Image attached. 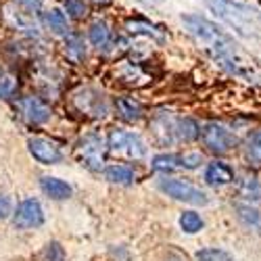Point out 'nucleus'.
<instances>
[{
  "mask_svg": "<svg viewBox=\"0 0 261 261\" xmlns=\"http://www.w3.org/2000/svg\"><path fill=\"white\" fill-rule=\"evenodd\" d=\"M173 132H176V136L184 142H192V140H197L201 136V127L199 123L190 119V117H184V119H178L176 125H173Z\"/></svg>",
  "mask_w": 261,
  "mask_h": 261,
  "instance_id": "obj_17",
  "label": "nucleus"
},
{
  "mask_svg": "<svg viewBox=\"0 0 261 261\" xmlns=\"http://www.w3.org/2000/svg\"><path fill=\"white\" fill-rule=\"evenodd\" d=\"M15 5L19 7V11L34 17V15H40L42 7H44V0H15Z\"/></svg>",
  "mask_w": 261,
  "mask_h": 261,
  "instance_id": "obj_27",
  "label": "nucleus"
},
{
  "mask_svg": "<svg viewBox=\"0 0 261 261\" xmlns=\"http://www.w3.org/2000/svg\"><path fill=\"white\" fill-rule=\"evenodd\" d=\"M13 213V207H11V199L0 194V220H7V217Z\"/></svg>",
  "mask_w": 261,
  "mask_h": 261,
  "instance_id": "obj_29",
  "label": "nucleus"
},
{
  "mask_svg": "<svg viewBox=\"0 0 261 261\" xmlns=\"http://www.w3.org/2000/svg\"><path fill=\"white\" fill-rule=\"evenodd\" d=\"M86 40L88 44L96 50H107L113 42V32L109 28V23L105 19H96L88 25V32H86Z\"/></svg>",
  "mask_w": 261,
  "mask_h": 261,
  "instance_id": "obj_11",
  "label": "nucleus"
},
{
  "mask_svg": "<svg viewBox=\"0 0 261 261\" xmlns=\"http://www.w3.org/2000/svg\"><path fill=\"white\" fill-rule=\"evenodd\" d=\"M40 261H67V257L59 243H48L40 253Z\"/></svg>",
  "mask_w": 261,
  "mask_h": 261,
  "instance_id": "obj_23",
  "label": "nucleus"
},
{
  "mask_svg": "<svg viewBox=\"0 0 261 261\" xmlns=\"http://www.w3.org/2000/svg\"><path fill=\"white\" fill-rule=\"evenodd\" d=\"M203 3L224 25L234 30L238 36L251 38L261 30V11L251 5L238 3V0H203Z\"/></svg>",
  "mask_w": 261,
  "mask_h": 261,
  "instance_id": "obj_2",
  "label": "nucleus"
},
{
  "mask_svg": "<svg viewBox=\"0 0 261 261\" xmlns=\"http://www.w3.org/2000/svg\"><path fill=\"white\" fill-rule=\"evenodd\" d=\"M245 157L255 169L261 167V129H255L253 134H249L245 142Z\"/></svg>",
  "mask_w": 261,
  "mask_h": 261,
  "instance_id": "obj_16",
  "label": "nucleus"
},
{
  "mask_svg": "<svg viewBox=\"0 0 261 261\" xmlns=\"http://www.w3.org/2000/svg\"><path fill=\"white\" fill-rule=\"evenodd\" d=\"M234 180V171L230 165L222 163V161H211L205 167V182L211 186H226Z\"/></svg>",
  "mask_w": 261,
  "mask_h": 261,
  "instance_id": "obj_13",
  "label": "nucleus"
},
{
  "mask_svg": "<svg viewBox=\"0 0 261 261\" xmlns=\"http://www.w3.org/2000/svg\"><path fill=\"white\" fill-rule=\"evenodd\" d=\"M80 157L88 169L100 171L105 167V142L100 140V136L96 134L86 136L80 144Z\"/></svg>",
  "mask_w": 261,
  "mask_h": 261,
  "instance_id": "obj_6",
  "label": "nucleus"
},
{
  "mask_svg": "<svg viewBox=\"0 0 261 261\" xmlns=\"http://www.w3.org/2000/svg\"><path fill=\"white\" fill-rule=\"evenodd\" d=\"M180 228L186 234H197L203 230V217L197 211H184L180 215Z\"/></svg>",
  "mask_w": 261,
  "mask_h": 261,
  "instance_id": "obj_22",
  "label": "nucleus"
},
{
  "mask_svg": "<svg viewBox=\"0 0 261 261\" xmlns=\"http://www.w3.org/2000/svg\"><path fill=\"white\" fill-rule=\"evenodd\" d=\"M13 224L17 228H38L44 224V211H42V205L36 199H25L23 203H19L15 215H13Z\"/></svg>",
  "mask_w": 261,
  "mask_h": 261,
  "instance_id": "obj_7",
  "label": "nucleus"
},
{
  "mask_svg": "<svg viewBox=\"0 0 261 261\" xmlns=\"http://www.w3.org/2000/svg\"><path fill=\"white\" fill-rule=\"evenodd\" d=\"M105 178L113 184H132L134 182V171L125 165H109L105 169Z\"/></svg>",
  "mask_w": 261,
  "mask_h": 261,
  "instance_id": "obj_21",
  "label": "nucleus"
},
{
  "mask_svg": "<svg viewBox=\"0 0 261 261\" xmlns=\"http://www.w3.org/2000/svg\"><path fill=\"white\" fill-rule=\"evenodd\" d=\"M19 107V111L21 115H23V119L32 125H42V123H46L53 115V109L42 100L38 96H25V98H21L17 102Z\"/></svg>",
  "mask_w": 261,
  "mask_h": 261,
  "instance_id": "obj_8",
  "label": "nucleus"
},
{
  "mask_svg": "<svg viewBox=\"0 0 261 261\" xmlns=\"http://www.w3.org/2000/svg\"><path fill=\"white\" fill-rule=\"evenodd\" d=\"M178 167V159L176 155H157L153 159V169L155 171H163V173H169Z\"/></svg>",
  "mask_w": 261,
  "mask_h": 261,
  "instance_id": "obj_24",
  "label": "nucleus"
},
{
  "mask_svg": "<svg viewBox=\"0 0 261 261\" xmlns=\"http://www.w3.org/2000/svg\"><path fill=\"white\" fill-rule=\"evenodd\" d=\"M234 211H236V217L241 220V224H245L251 230L261 232V211H257L251 205H236Z\"/></svg>",
  "mask_w": 261,
  "mask_h": 261,
  "instance_id": "obj_19",
  "label": "nucleus"
},
{
  "mask_svg": "<svg viewBox=\"0 0 261 261\" xmlns=\"http://www.w3.org/2000/svg\"><path fill=\"white\" fill-rule=\"evenodd\" d=\"M115 107L123 121H138L142 117V105L136 102L134 98H117Z\"/></svg>",
  "mask_w": 261,
  "mask_h": 261,
  "instance_id": "obj_18",
  "label": "nucleus"
},
{
  "mask_svg": "<svg viewBox=\"0 0 261 261\" xmlns=\"http://www.w3.org/2000/svg\"><path fill=\"white\" fill-rule=\"evenodd\" d=\"M61 9L71 21H84L90 13L88 0H61Z\"/></svg>",
  "mask_w": 261,
  "mask_h": 261,
  "instance_id": "obj_20",
  "label": "nucleus"
},
{
  "mask_svg": "<svg viewBox=\"0 0 261 261\" xmlns=\"http://www.w3.org/2000/svg\"><path fill=\"white\" fill-rule=\"evenodd\" d=\"M40 186L55 201H63V199H69L71 197V186L67 182L59 180V178H42Z\"/></svg>",
  "mask_w": 261,
  "mask_h": 261,
  "instance_id": "obj_15",
  "label": "nucleus"
},
{
  "mask_svg": "<svg viewBox=\"0 0 261 261\" xmlns=\"http://www.w3.org/2000/svg\"><path fill=\"white\" fill-rule=\"evenodd\" d=\"M243 192H247V194L253 192V199H259V190H257V182H255V178H247V180L243 182Z\"/></svg>",
  "mask_w": 261,
  "mask_h": 261,
  "instance_id": "obj_30",
  "label": "nucleus"
},
{
  "mask_svg": "<svg viewBox=\"0 0 261 261\" xmlns=\"http://www.w3.org/2000/svg\"><path fill=\"white\" fill-rule=\"evenodd\" d=\"M182 25L186 28V32L199 42V44H203L215 59L220 61H226L230 63L236 55V44L234 40L222 30L217 28L213 21H209L207 17H201V15H182Z\"/></svg>",
  "mask_w": 261,
  "mask_h": 261,
  "instance_id": "obj_1",
  "label": "nucleus"
},
{
  "mask_svg": "<svg viewBox=\"0 0 261 261\" xmlns=\"http://www.w3.org/2000/svg\"><path fill=\"white\" fill-rule=\"evenodd\" d=\"M88 3H92V5H109L111 0H88Z\"/></svg>",
  "mask_w": 261,
  "mask_h": 261,
  "instance_id": "obj_32",
  "label": "nucleus"
},
{
  "mask_svg": "<svg viewBox=\"0 0 261 261\" xmlns=\"http://www.w3.org/2000/svg\"><path fill=\"white\" fill-rule=\"evenodd\" d=\"M63 53L71 63H82L86 59V53H88V46H86V40L82 34L77 32H67L63 36Z\"/></svg>",
  "mask_w": 261,
  "mask_h": 261,
  "instance_id": "obj_12",
  "label": "nucleus"
},
{
  "mask_svg": "<svg viewBox=\"0 0 261 261\" xmlns=\"http://www.w3.org/2000/svg\"><path fill=\"white\" fill-rule=\"evenodd\" d=\"M107 146L115 150V153L127 155L132 159H142L146 148L144 142L140 140V136H136L134 132H125V129H113L107 138Z\"/></svg>",
  "mask_w": 261,
  "mask_h": 261,
  "instance_id": "obj_4",
  "label": "nucleus"
},
{
  "mask_svg": "<svg viewBox=\"0 0 261 261\" xmlns=\"http://www.w3.org/2000/svg\"><path fill=\"white\" fill-rule=\"evenodd\" d=\"M159 188H161V192H165L167 197L176 199V201H184V203H190V205H207L209 203V197L201 188L192 186L190 182L178 180V178H165V180H161Z\"/></svg>",
  "mask_w": 261,
  "mask_h": 261,
  "instance_id": "obj_3",
  "label": "nucleus"
},
{
  "mask_svg": "<svg viewBox=\"0 0 261 261\" xmlns=\"http://www.w3.org/2000/svg\"><path fill=\"white\" fill-rule=\"evenodd\" d=\"M178 159V167H186V169H194L203 163V157L199 153H184V155H176Z\"/></svg>",
  "mask_w": 261,
  "mask_h": 261,
  "instance_id": "obj_28",
  "label": "nucleus"
},
{
  "mask_svg": "<svg viewBox=\"0 0 261 261\" xmlns=\"http://www.w3.org/2000/svg\"><path fill=\"white\" fill-rule=\"evenodd\" d=\"M140 5H161V3H167V0H136Z\"/></svg>",
  "mask_w": 261,
  "mask_h": 261,
  "instance_id": "obj_31",
  "label": "nucleus"
},
{
  "mask_svg": "<svg viewBox=\"0 0 261 261\" xmlns=\"http://www.w3.org/2000/svg\"><path fill=\"white\" fill-rule=\"evenodd\" d=\"M28 146H30L32 157H34L36 161H40V163H44V165L59 163V161L63 159L59 146H57L55 142H50V140H44V138H30Z\"/></svg>",
  "mask_w": 261,
  "mask_h": 261,
  "instance_id": "obj_10",
  "label": "nucleus"
},
{
  "mask_svg": "<svg viewBox=\"0 0 261 261\" xmlns=\"http://www.w3.org/2000/svg\"><path fill=\"white\" fill-rule=\"evenodd\" d=\"M203 142L211 153H228L230 148L236 146V136L230 132L228 127H224L222 123H207L203 127Z\"/></svg>",
  "mask_w": 261,
  "mask_h": 261,
  "instance_id": "obj_5",
  "label": "nucleus"
},
{
  "mask_svg": "<svg viewBox=\"0 0 261 261\" xmlns=\"http://www.w3.org/2000/svg\"><path fill=\"white\" fill-rule=\"evenodd\" d=\"M125 30L129 34H134V36H146V38H153L157 42H163V32L153 25V23H148L146 19H127L125 21Z\"/></svg>",
  "mask_w": 261,
  "mask_h": 261,
  "instance_id": "obj_14",
  "label": "nucleus"
},
{
  "mask_svg": "<svg viewBox=\"0 0 261 261\" xmlns=\"http://www.w3.org/2000/svg\"><path fill=\"white\" fill-rule=\"evenodd\" d=\"M167 261H180V259H167Z\"/></svg>",
  "mask_w": 261,
  "mask_h": 261,
  "instance_id": "obj_33",
  "label": "nucleus"
},
{
  "mask_svg": "<svg viewBox=\"0 0 261 261\" xmlns=\"http://www.w3.org/2000/svg\"><path fill=\"white\" fill-rule=\"evenodd\" d=\"M38 19H40L42 30L50 32L53 36H61V38H63L67 32H71V19L65 15V11L59 9V7L42 9L40 15H38Z\"/></svg>",
  "mask_w": 261,
  "mask_h": 261,
  "instance_id": "obj_9",
  "label": "nucleus"
},
{
  "mask_svg": "<svg viewBox=\"0 0 261 261\" xmlns=\"http://www.w3.org/2000/svg\"><path fill=\"white\" fill-rule=\"evenodd\" d=\"M17 92V77L11 73L0 75V98H9Z\"/></svg>",
  "mask_w": 261,
  "mask_h": 261,
  "instance_id": "obj_26",
  "label": "nucleus"
},
{
  "mask_svg": "<svg viewBox=\"0 0 261 261\" xmlns=\"http://www.w3.org/2000/svg\"><path fill=\"white\" fill-rule=\"evenodd\" d=\"M197 259L199 261H234L232 255L222 249H203V251H199Z\"/></svg>",
  "mask_w": 261,
  "mask_h": 261,
  "instance_id": "obj_25",
  "label": "nucleus"
}]
</instances>
